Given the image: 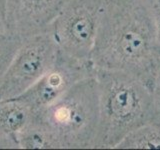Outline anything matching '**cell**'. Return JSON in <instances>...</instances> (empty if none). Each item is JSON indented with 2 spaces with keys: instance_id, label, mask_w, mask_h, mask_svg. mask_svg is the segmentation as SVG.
<instances>
[{
  "instance_id": "8",
  "label": "cell",
  "mask_w": 160,
  "mask_h": 150,
  "mask_svg": "<svg viewBox=\"0 0 160 150\" xmlns=\"http://www.w3.org/2000/svg\"><path fill=\"white\" fill-rule=\"evenodd\" d=\"M35 112L18 97L0 101V148H19L18 138L33 121Z\"/></svg>"
},
{
  "instance_id": "3",
  "label": "cell",
  "mask_w": 160,
  "mask_h": 150,
  "mask_svg": "<svg viewBox=\"0 0 160 150\" xmlns=\"http://www.w3.org/2000/svg\"><path fill=\"white\" fill-rule=\"evenodd\" d=\"M58 149L95 148L98 123V86L95 76L75 83L50 106L35 113Z\"/></svg>"
},
{
  "instance_id": "6",
  "label": "cell",
  "mask_w": 160,
  "mask_h": 150,
  "mask_svg": "<svg viewBox=\"0 0 160 150\" xmlns=\"http://www.w3.org/2000/svg\"><path fill=\"white\" fill-rule=\"evenodd\" d=\"M94 73L92 63L79 61L59 51L53 66L18 98L37 113L54 103L75 83Z\"/></svg>"
},
{
  "instance_id": "9",
  "label": "cell",
  "mask_w": 160,
  "mask_h": 150,
  "mask_svg": "<svg viewBox=\"0 0 160 150\" xmlns=\"http://www.w3.org/2000/svg\"><path fill=\"white\" fill-rule=\"evenodd\" d=\"M116 148L160 149V126L152 122L142 125L126 135Z\"/></svg>"
},
{
  "instance_id": "11",
  "label": "cell",
  "mask_w": 160,
  "mask_h": 150,
  "mask_svg": "<svg viewBox=\"0 0 160 150\" xmlns=\"http://www.w3.org/2000/svg\"><path fill=\"white\" fill-rule=\"evenodd\" d=\"M22 42V38L10 32L7 28L0 29V80Z\"/></svg>"
},
{
  "instance_id": "7",
  "label": "cell",
  "mask_w": 160,
  "mask_h": 150,
  "mask_svg": "<svg viewBox=\"0 0 160 150\" xmlns=\"http://www.w3.org/2000/svg\"><path fill=\"white\" fill-rule=\"evenodd\" d=\"M67 0H6V28L23 40L49 30Z\"/></svg>"
},
{
  "instance_id": "10",
  "label": "cell",
  "mask_w": 160,
  "mask_h": 150,
  "mask_svg": "<svg viewBox=\"0 0 160 150\" xmlns=\"http://www.w3.org/2000/svg\"><path fill=\"white\" fill-rule=\"evenodd\" d=\"M18 146L22 149H58L53 136L34 116L33 121L20 134Z\"/></svg>"
},
{
  "instance_id": "2",
  "label": "cell",
  "mask_w": 160,
  "mask_h": 150,
  "mask_svg": "<svg viewBox=\"0 0 160 150\" xmlns=\"http://www.w3.org/2000/svg\"><path fill=\"white\" fill-rule=\"evenodd\" d=\"M99 123L95 148H116L133 130L151 122L152 92L136 76L121 71L95 69Z\"/></svg>"
},
{
  "instance_id": "4",
  "label": "cell",
  "mask_w": 160,
  "mask_h": 150,
  "mask_svg": "<svg viewBox=\"0 0 160 150\" xmlns=\"http://www.w3.org/2000/svg\"><path fill=\"white\" fill-rule=\"evenodd\" d=\"M107 0H67L49 28L59 51L82 62L91 54Z\"/></svg>"
},
{
  "instance_id": "5",
  "label": "cell",
  "mask_w": 160,
  "mask_h": 150,
  "mask_svg": "<svg viewBox=\"0 0 160 150\" xmlns=\"http://www.w3.org/2000/svg\"><path fill=\"white\" fill-rule=\"evenodd\" d=\"M58 54L49 30L25 38L0 80V101L26 92L53 66Z\"/></svg>"
},
{
  "instance_id": "14",
  "label": "cell",
  "mask_w": 160,
  "mask_h": 150,
  "mask_svg": "<svg viewBox=\"0 0 160 150\" xmlns=\"http://www.w3.org/2000/svg\"><path fill=\"white\" fill-rule=\"evenodd\" d=\"M6 28V0H0V29Z\"/></svg>"
},
{
  "instance_id": "1",
  "label": "cell",
  "mask_w": 160,
  "mask_h": 150,
  "mask_svg": "<svg viewBox=\"0 0 160 150\" xmlns=\"http://www.w3.org/2000/svg\"><path fill=\"white\" fill-rule=\"evenodd\" d=\"M91 62L94 69L131 74L152 87L160 48L150 0H107Z\"/></svg>"
},
{
  "instance_id": "13",
  "label": "cell",
  "mask_w": 160,
  "mask_h": 150,
  "mask_svg": "<svg viewBox=\"0 0 160 150\" xmlns=\"http://www.w3.org/2000/svg\"><path fill=\"white\" fill-rule=\"evenodd\" d=\"M151 2V9L155 24V30H156L157 41L160 48V0H150Z\"/></svg>"
},
{
  "instance_id": "12",
  "label": "cell",
  "mask_w": 160,
  "mask_h": 150,
  "mask_svg": "<svg viewBox=\"0 0 160 150\" xmlns=\"http://www.w3.org/2000/svg\"><path fill=\"white\" fill-rule=\"evenodd\" d=\"M153 115L151 122L160 126V67L157 70L151 87Z\"/></svg>"
}]
</instances>
